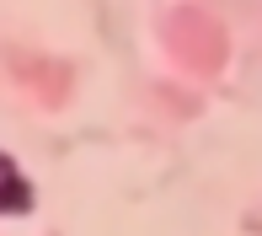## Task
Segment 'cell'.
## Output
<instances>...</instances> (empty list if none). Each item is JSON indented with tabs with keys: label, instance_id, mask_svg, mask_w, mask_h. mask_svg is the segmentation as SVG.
<instances>
[{
	"label": "cell",
	"instance_id": "cell-1",
	"mask_svg": "<svg viewBox=\"0 0 262 236\" xmlns=\"http://www.w3.org/2000/svg\"><path fill=\"white\" fill-rule=\"evenodd\" d=\"M0 209H6L11 220L32 209V183L16 172V161H11V156H0Z\"/></svg>",
	"mask_w": 262,
	"mask_h": 236
}]
</instances>
